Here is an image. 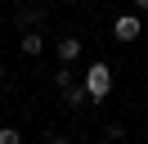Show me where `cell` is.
Masks as SVG:
<instances>
[{"mask_svg":"<svg viewBox=\"0 0 148 144\" xmlns=\"http://www.w3.org/2000/svg\"><path fill=\"white\" fill-rule=\"evenodd\" d=\"M81 86H85V95L94 99V104H103V99L112 95V68L103 59H94L90 68H85V77H81Z\"/></svg>","mask_w":148,"mask_h":144,"instance_id":"obj_1","label":"cell"},{"mask_svg":"<svg viewBox=\"0 0 148 144\" xmlns=\"http://www.w3.org/2000/svg\"><path fill=\"white\" fill-rule=\"evenodd\" d=\"M139 32H144L139 14H117L112 18V36H117V41H139Z\"/></svg>","mask_w":148,"mask_h":144,"instance_id":"obj_2","label":"cell"},{"mask_svg":"<svg viewBox=\"0 0 148 144\" xmlns=\"http://www.w3.org/2000/svg\"><path fill=\"white\" fill-rule=\"evenodd\" d=\"M40 23H45V5L27 0V5L18 9V27H23V32H40Z\"/></svg>","mask_w":148,"mask_h":144,"instance_id":"obj_3","label":"cell"},{"mask_svg":"<svg viewBox=\"0 0 148 144\" xmlns=\"http://www.w3.org/2000/svg\"><path fill=\"white\" fill-rule=\"evenodd\" d=\"M54 54H58V63H76L81 59V41H76V36H58Z\"/></svg>","mask_w":148,"mask_h":144,"instance_id":"obj_4","label":"cell"},{"mask_svg":"<svg viewBox=\"0 0 148 144\" xmlns=\"http://www.w3.org/2000/svg\"><path fill=\"white\" fill-rule=\"evenodd\" d=\"M23 54H27V59H40V54H45V32H23Z\"/></svg>","mask_w":148,"mask_h":144,"instance_id":"obj_5","label":"cell"},{"mask_svg":"<svg viewBox=\"0 0 148 144\" xmlns=\"http://www.w3.org/2000/svg\"><path fill=\"white\" fill-rule=\"evenodd\" d=\"M63 104H67V108H81V104H94V99L85 95V86H76V81H72V86L63 90Z\"/></svg>","mask_w":148,"mask_h":144,"instance_id":"obj_6","label":"cell"},{"mask_svg":"<svg viewBox=\"0 0 148 144\" xmlns=\"http://www.w3.org/2000/svg\"><path fill=\"white\" fill-rule=\"evenodd\" d=\"M72 81H76V72H72V68H67V63H63V68L54 72V86H58V90H67V86H72Z\"/></svg>","mask_w":148,"mask_h":144,"instance_id":"obj_7","label":"cell"},{"mask_svg":"<svg viewBox=\"0 0 148 144\" xmlns=\"http://www.w3.org/2000/svg\"><path fill=\"white\" fill-rule=\"evenodd\" d=\"M0 144H23V135L14 131V126H0Z\"/></svg>","mask_w":148,"mask_h":144,"instance_id":"obj_8","label":"cell"},{"mask_svg":"<svg viewBox=\"0 0 148 144\" xmlns=\"http://www.w3.org/2000/svg\"><path fill=\"white\" fill-rule=\"evenodd\" d=\"M108 140H126V126H121V122H108Z\"/></svg>","mask_w":148,"mask_h":144,"instance_id":"obj_9","label":"cell"},{"mask_svg":"<svg viewBox=\"0 0 148 144\" xmlns=\"http://www.w3.org/2000/svg\"><path fill=\"white\" fill-rule=\"evenodd\" d=\"M135 5V14H148V0H130Z\"/></svg>","mask_w":148,"mask_h":144,"instance_id":"obj_10","label":"cell"},{"mask_svg":"<svg viewBox=\"0 0 148 144\" xmlns=\"http://www.w3.org/2000/svg\"><path fill=\"white\" fill-rule=\"evenodd\" d=\"M40 144H67V140H40Z\"/></svg>","mask_w":148,"mask_h":144,"instance_id":"obj_11","label":"cell"},{"mask_svg":"<svg viewBox=\"0 0 148 144\" xmlns=\"http://www.w3.org/2000/svg\"><path fill=\"white\" fill-rule=\"evenodd\" d=\"M0 81H5V63H0Z\"/></svg>","mask_w":148,"mask_h":144,"instance_id":"obj_12","label":"cell"},{"mask_svg":"<svg viewBox=\"0 0 148 144\" xmlns=\"http://www.w3.org/2000/svg\"><path fill=\"white\" fill-rule=\"evenodd\" d=\"M72 5H85V0H72Z\"/></svg>","mask_w":148,"mask_h":144,"instance_id":"obj_13","label":"cell"}]
</instances>
